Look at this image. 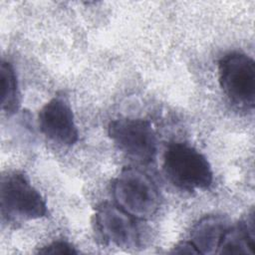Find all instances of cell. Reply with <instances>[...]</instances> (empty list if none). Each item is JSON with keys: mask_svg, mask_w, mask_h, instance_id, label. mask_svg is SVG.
I'll list each match as a JSON object with an SVG mask.
<instances>
[{"mask_svg": "<svg viewBox=\"0 0 255 255\" xmlns=\"http://www.w3.org/2000/svg\"><path fill=\"white\" fill-rule=\"evenodd\" d=\"M162 168L174 186L190 192L208 189L213 181L212 168L207 158L184 142H172L166 147Z\"/></svg>", "mask_w": 255, "mask_h": 255, "instance_id": "1", "label": "cell"}, {"mask_svg": "<svg viewBox=\"0 0 255 255\" xmlns=\"http://www.w3.org/2000/svg\"><path fill=\"white\" fill-rule=\"evenodd\" d=\"M113 196L117 205L136 219L152 217L160 203L155 183L134 167H126L119 173L113 183Z\"/></svg>", "mask_w": 255, "mask_h": 255, "instance_id": "2", "label": "cell"}, {"mask_svg": "<svg viewBox=\"0 0 255 255\" xmlns=\"http://www.w3.org/2000/svg\"><path fill=\"white\" fill-rule=\"evenodd\" d=\"M219 85L228 99L243 108L255 104V63L240 52H230L218 63Z\"/></svg>", "mask_w": 255, "mask_h": 255, "instance_id": "3", "label": "cell"}, {"mask_svg": "<svg viewBox=\"0 0 255 255\" xmlns=\"http://www.w3.org/2000/svg\"><path fill=\"white\" fill-rule=\"evenodd\" d=\"M2 213L8 217L40 219L48 214L45 199L22 172H9L0 187Z\"/></svg>", "mask_w": 255, "mask_h": 255, "instance_id": "4", "label": "cell"}, {"mask_svg": "<svg viewBox=\"0 0 255 255\" xmlns=\"http://www.w3.org/2000/svg\"><path fill=\"white\" fill-rule=\"evenodd\" d=\"M108 133L115 144L131 159L142 163L153 160L156 153V137L149 122L120 118L109 124Z\"/></svg>", "mask_w": 255, "mask_h": 255, "instance_id": "5", "label": "cell"}, {"mask_svg": "<svg viewBox=\"0 0 255 255\" xmlns=\"http://www.w3.org/2000/svg\"><path fill=\"white\" fill-rule=\"evenodd\" d=\"M136 218L117 204L103 202L96 208L93 225L99 237L125 249H134L140 244V232Z\"/></svg>", "mask_w": 255, "mask_h": 255, "instance_id": "6", "label": "cell"}, {"mask_svg": "<svg viewBox=\"0 0 255 255\" xmlns=\"http://www.w3.org/2000/svg\"><path fill=\"white\" fill-rule=\"evenodd\" d=\"M41 132L51 140L64 145L78 141L79 131L69 102L63 97H55L46 103L38 115Z\"/></svg>", "mask_w": 255, "mask_h": 255, "instance_id": "7", "label": "cell"}, {"mask_svg": "<svg viewBox=\"0 0 255 255\" xmlns=\"http://www.w3.org/2000/svg\"><path fill=\"white\" fill-rule=\"evenodd\" d=\"M217 253L220 254H255V223L253 210L225 231Z\"/></svg>", "mask_w": 255, "mask_h": 255, "instance_id": "8", "label": "cell"}, {"mask_svg": "<svg viewBox=\"0 0 255 255\" xmlns=\"http://www.w3.org/2000/svg\"><path fill=\"white\" fill-rule=\"evenodd\" d=\"M229 226V220L222 215L205 216L191 229L190 241L200 254L217 253L220 241Z\"/></svg>", "mask_w": 255, "mask_h": 255, "instance_id": "9", "label": "cell"}, {"mask_svg": "<svg viewBox=\"0 0 255 255\" xmlns=\"http://www.w3.org/2000/svg\"><path fill=\"white\" fill-rule=\"evenodd\" d=\"M1 107L8 116L13 115L19 107V91L15 70L11 63L1 62Z\"/></svg>", "mask_w": 255, "mask_h": 255, "instance_id": "10", "label": "cell"}, {"mask_svg": "<svg viewBox=\"0 0 255 255\" xmlns=\"http://www.w3.org/2000/svg\"><path fill=\"white\" fill-rule=\"evenodd\" d=\"M41 254H60V255H73L78 254V251L67 241L64 240H56L48 245L42 247L39 251Z\"/></svg>", "mask_w": 255, "mask_h": 255, "instance_id": "11", "label": "cell"}, {"mask_svg": "<svg viewBox=\"0 0 255 255\" xmlns=\"http://www.w3.org/2000/svg\"><path fill=\"white\" fill-rule=\"evenodd\" d=\"M171 253L176 254H200L194 244L191 241H181L178 244H176Z\"/></svg>", "mask_w": 255, "mask_h": 255, "instance_id": "12", "label": "cell"}]
</instances>
